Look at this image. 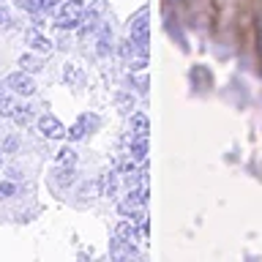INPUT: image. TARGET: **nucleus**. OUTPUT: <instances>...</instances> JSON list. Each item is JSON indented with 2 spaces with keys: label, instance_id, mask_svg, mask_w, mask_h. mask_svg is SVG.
<instances>
[{
  "label": "nucleus",
  "instance_id": "f257e3e1",
  "mask_svg": "<svg viewBox=\"0 0 262 262\" xmlns=\"http://www.w3.org/2000/svg\"><path fill=\"white\" fill-rule=\"evenodd\" d=\"M85 16V3L82 0H63L57 8V28H77Z\"/></svg>",
  "mask_w": 262,
  "mask_h": 262
},
{
  "label": "nucleus",
  "instance_id": "f03ea898",
  "mask_svg": "<svg viewBox=\"0 0 262 262\" xmlns=\"http://www.w3.org/2000/svg\"><path fill=\"white\" fill-rule=\"evenodd\" d=\"M128 38L137 41L142 49H147V41H150V25H147V11H139L134 19H131L128 28Z\"/></svg>",
  "mask_w": 262,
  "mask_h": 262
},
{
  "label": "nucleus",
  "instance_id": "7ed1b4c3",
  "mask_svg": "<svg viewBox=\"0 0 262 262\" xmlns=\"http://www.w3.org/2000/svg\"><path fill=\"white\" fill-rule=\"evenodd\" d=\"M6 88H11L14 93H19V96H33V93H36V82L30 79L28 71L8 74V77H6Z\"/></svg>",
  "mask_w": 262,
  "mask_h": 262
},
{
  "label": "nucleus",
  "instance_id": "20e7f679",
  "mask_svg": "<svg viewBox=\"0 0 262 262\" xmlns=\"http://www.w3.org/2000/svg\"><path fill=\"white\" fill-rule=\"evenodd\" d=\"M38 131L47 139H63L66 137V126L55 118V115H41L38 118Z\"/></svg>",
  "mask_w": 262,
  "mask_h": 262
},
{
  "label": "nucleus",
  "instance_id": "39448f33",
  "mask_svg": "<svg viewBox=\"0 0 262 262\" xmlns=\"http://www.w3.org/2000/svg\"><path fill=\"white\" fill-rule=\"evenodd\" d=\"M118 210L123 213V216H131V219H134L139 210H145V202L139 200V191H137V188H131V191L118 202Z\"/></svg>",
  "mask_w": 262,
  "mask_h": 262
},
{
  "label": "nucleus",
  "instance_id": "423d86ee",
  "mask_svg": "<svg viewBox=\"0 0 262 262\" xmlns=\"http://www.w3.org/2000/svg\"><path fill=\"white\" fill-rule=\"evenodd\" d=\"M28 44H30L33 52H41V55L52 52V41H49L44 33H38V30H28Z\"/></svg>",
  "mask_w": 262,
  "mask_h": 262
},
{
  "label": "nucleus",
  "instance_id": "0eeeda50",
  "mask_svg": "<svg viewBox=\"0 0 262 262\" xmlns=\"http://www.w3.org/2000/svg\"><path fill=\"white\" fill-rule=\"evenodd\" d=\"M126 142H128V156H131L134 161L142 164V161L147 159V139H142V137H131V134H128Z\"/></svg>",
  "mask_w": 262,
  "mask_h": 262
},
{
  "label": "nucleus",
  "instance_id": "6e6552de",
  "mask_svg": "<svg viewBox=\"0 0 262 262\" xmlns=\"http://www.w3.org/2000/svg\"><path fill=\"white\" fill-rule=\"evenodd\" d=\"M118 183H120V172L118 169H106L101 175V191H104V196H115V194H118Z\"/></svg>",
  "mask_w": 262,
  "mask_h": 262
},
{
  "label": "nucleus",
  "instance_id": "1a4fd4ad",
  "mask_svg": "<svg viewBox=\"0 0 262 262\" xmlns=\"http://www.w3.org/2000/svg\"><path fill=\"white\" fill-rule=\"evenodd\" d=\"M110 49H112V30H110V25H98V38H96V52L98 55H110Z\"/></svg>",
  "mask_w": 262,
  "mask_h": 262
},
{
  "label": "nucleus",
  "instance_id": "9d476101",
  "mask_svg": "<svg viewBox=\"0 0 262 262\" xmlns=\"http://www.w3.org/2000/svg\"><path fill=\"white\" fill-rule=\"evenodd\" d=\"M128 134H131V137H142V139H147V134H150V120H147L142 112L131 115V131H128Z\"/></svg>",
  "mask_w": 262,
  "mask_h": 262
},
{
  "label": "nucleus",
  "instance_id": "9b49d317",
  "mask_svg": "<svg viewBox=\"0 0 262 262\" xmlns=\"http://www.w3.org/2000/svg\"><path fill=\"white\" fill-rule=\"evenodd\" d=\"M115 235L123 237V241H131V243H134L137 237H139V229H137L134 221H118V224H115Z\"/></svg>",
  "mask_w": 262,
  "mask_h": 262
},
{
  "label": "nucleus",
  "instance_id": "f8f14e48",
  "mask_svg": "<svg viewBox=\"0 0 262 262\" xmlns=\"http://www.w3.org/2000/svg\"><path fill=\"white\" fill-rule=\"evenodd\" d=\"M52 175H55L52 178L55 188H69L74 183V175H77V172H74V167H60V169H55Z\"/></svg>",
  "mask_w": 262,
  "mask_h": 262
},
{
  "label": "nucleus",
  "instance_id": "ddd939ff",
  "mask_svg": "<svg viewBox=\"0 0 262 262\" xmlns=\"http://www.w3.org/2000/svg\"><path fill=\"white\" fill-rule=\"evenodd\" d=\"M82 22H85V25H82V36H88V33L98 30V8H96V6L90 8V11L82 16Z\"/></svg>",
  "mask_w": 262,
  "mask_h": 262
},
{
  "label": "nucleus",
  "instance_id": "4468645a",
  "mask_svg": "<svg viewBox=\"0 0 262 262\" xmlns=\"http://www.w3.org/2000/svg\"><path fill=\"white\" fill-rule=\"evenodd\" d=\"M63 79H66V85H82V71L77 69L74 63H66V69H63Z\"/></svg>",
  "mask_w": 262,
  "mask_h": 262
},
{
  "label": "nucleus",
  "instance_id": "2eb2a0df",
  "mask_svg": "<svg viewBox=\"0 0 262 262\" xmlns=\"http://www.w3.org/2000/svg\"><path fill=\"white\" fill-rule=\"evenodd\" d=\"M11 118H14L16 126H28V123L33 120V106H14Z\"/></svg>",
  "mask_w": 262,
  "mask_h": 262
},
{
  "label": "nucleus",
  "instance_id": "dca6fc26",
  "mask_svg": "<svg viewBox=\"0 0 262 262\" xmlns=\"http://www.w3.org/2000/svg\"><path fill=\"white\" fill-rule=\"evenodd\" d=\"M19 66H22V71H28V74H36V71L44 69L36 55H22V57H19Z\"/></svg>",
  "mask_w": 262,
  "mask_h": 262
},
{
  "label": "nucleus",
  "instance_id": "f3484780",
  "mask_svg": "<svg viewBox=\"0 0 262 262\" xmlns=\"http://www.w3.org/2000/svg\"><path fill=\"white\" fill-rule=\"evenodd\" d=\"M57 164H60V167H74V164H77V153H74L71 147H60V150H57Z\"/></svg>",
  "mask_w": 262,
  "mask_h": 262
},
{
  "label": "nucleus",
  "instance_id": "a211bd4d",
  "mask_svg": "<svg viewBox=\"0 0 262 262\" xmlns=\"http://www.w3.org/2000/svg\"><path fill=\"white\" fill-rule=\"evenodd\" d=\"M16 3H19V8H25V11H30V14L47 11V8H44V0H16Z\"/></svg>",
  "mask_w": 262,
  "mask_h": 262
},
{
  "label": "nucleus",
  "instance_id": "6ab92c4d",
  "mask_svg": "<svg viewBox=\"0 0 262 262\" xmlns=\"http://www.w3.org/2000/svg\"><path fill=\"white\" fill-rule=\"evenodd\" d=\"M85 120H88V118H79L69 131H66V137H69V139H82V137H85Z\"/></svg>",
  "mask_w": 262,
  "mask_h": 262
},
{
  "label": "nucleus",
  "instance_id": "aec40b11",
  "mask_svg": "<svg viewBox=\"0 0 262 262\" xmlns=\"http://www.w3.org/2000/svg\"><path fill=\"white\" fill-rule=\"evenodd\" d=\"M14 98L11 96H0V115H3V118H11V112H14Z\"/></svg>",
  "mask_w": 262,
  "mask_h": 262
},
{
  "label": "nucleus",
  "instance_id": "412c9836",
  "mask_svg": "<svg viewBox=\"0 0 262 262\" xmlns=\"http://www.w3.org/2000/svg\"><path fill=\"white\" fill-rule=\"evenodd\" d=\"M14 194H16V183H14V180H3V183H0V200L14 196Z\"/></svg>",
  "mask_w": 262,
  "mask_h": 262
},
{
  "label": "nucleus",
  "instance_id": "4be33fe9",
  "mask_svg": "<svg viewBox=\"0 0 262 262\" xmlns=\"http://www.w3.org/2000/svg\"><path fill=\"white\" fill-rule=\"evenodd\" d=\"M115 101H118L120 110H131V106H134V96H128V93H118V98H115Z\"/></svg>",
  "mask_w": 262,
  "mask_h": 262
},
{
  "label": "nucleus",
  "instance_id": "5701e85b",
  "mask_svg": "<svg viewBox=\"0 0 262 262\" xmlns=\"http://www.w3.org/2000/svg\"><path fill=\"white\" fill-rule=\"evenodd\" d=\"M96 191H98V183H88V186H82L79 196H82V200H93V196H96Z\"/></svg>",
  "mask_w": 262,
  "mask_h": 262
},
{
  "label": "nucleus",
  "instance_id": "b1692460",
  "mask_svg": "<svg viewBox=\"0 0 262 262\" xmlns=\"http://www.w3.org/2000/svg\"><path fill=\"white\" fill-rule=\"evenodd\" d=\"M16 147H19V139H16V137H6V142H3L0 150H3V153H14Z\"/></svg>",
  "mask_w": 262,
  "mask_h": 262
},
{
  "label": "nucleus",
  "instance_id": "393cba45",
  "mask_svg": "<svg viewBox=\"0 0 262 262\" xmlns=\"http://www.w3.org/2000/svg\"><path fill=\"white\" fill-rule=\"evenodd\" d=\"M6 22H8V11H6L3 6H0V25H6Z\"/></svg>",
  "mask_w": 262,
  "mask_h": 262
},
{
  "label": "nucleus",
  "instance_id": "a878e982",
  "mask_svg": "<svg viewBox=\"0 0 262 262\" xmlns=\"http://www.w3.org/2000/svg\"><path fill=\"white\" fill-rule=\"evenodd\" d=\"M0 164H3V150H0Z\"/></svg>",
  "mask_w": 262,
  "mask_h": 262
}]
</instances>
